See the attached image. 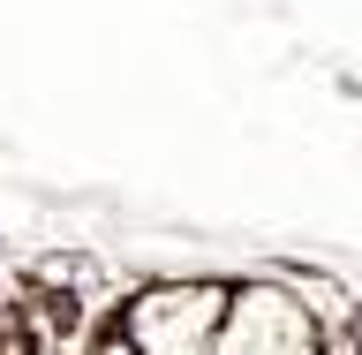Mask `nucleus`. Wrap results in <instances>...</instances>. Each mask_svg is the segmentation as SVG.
<instances>
[{"label": "nucleus", "mask_w": 362, "mask_h": 355, "mask_svg": "<svg viewBox=\"0 0 362 355\" xmlns=\"http://www.w3.org/2000/svg\"><path fill=\"white\" fill-rule=\"evenodd\" d=\"M83 355H129V340H121V333H98V340L83 348Z\"/></svg>", "instance_id": "obj_3"}, {"label": "nucleus", "mask_w": 362, "mask_h": 355, "mask_svg": "<svg viewBox=\"0 0 362 355\" xmlns=\"http://www.w3.org/2000/svg\"><path fill=\"white\" fill-rule=\"evenodd\" d=\"M211 355H317V325L302 317L294 295L242 288V295H226V317H219Z\"/></svg>", "instance_id": "obj_2"}, {"label": "nucleus", "mask_w": 362, "mask_h": 355, "mask_svg": "<svg viewBox=\"0 0 362 355\" xmlns=\"http://www.w3.org/2000/svg\"><path fill=\"white\" fill-rule=\"evenodd\" d=\"M226 317V288H204V280H166V288L136 295L129 317L113 333L129 340V355H211Z\"/></svg>", "instance_id": "obj_1"}]
</instances>
